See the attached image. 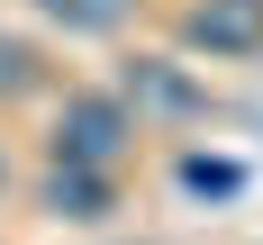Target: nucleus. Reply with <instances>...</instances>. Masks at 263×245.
Here are the masks:
<instances>
[{"instance_id": "1", "label": "nucleus", "mask_w": 263, "mask_h": 245, "mask_svg": "<svg viewBox=\"0 0 263 245\" xmlns=\"http://www.w3.org/2000/svg\"><path fill=\"white\" fill-rule=\"evenodd\" d=\"M127 109L100 100V91H82V100L54 109V163H118V145H127Z\"/></svg>"}, {"instance_id": "2", "label": "nucleus", "mask_w": 263, "mask_h": 245, "mask_svg": "<svg viewBox=\"0 0 263 245\" xmlns=\"http://www.w3.org/2000/svg\"><path fill=\"white\" fill-rule=\"evenodd\" d=\"M191 46L254 54V46H263V0H200V9H191Z\"/></svg>"}, {"instance_id": "3", "label": "nucleus", "mask_w": 263, "mask_h": 245, "mask_svg": "<svg viewBox=\"0 0 263 245\" xmlns=\"http://www.w3.org/2000/svg\"><path fill=\"white\" fill-rule=\"evenodd\" d=\"M46 209H54V218H100V209H109L100 163H54V173H46Z\"/></svg>"}, {"instance_id": "4", "label": "nucleus", "mask_w": 263, "mask_h": 245, "mask_svg": "<svg viewBox=\"0 0 263 245\" xmlns=\"http://www.w3.org/2000/svg\"><path fill=\"white\" fill-rule=\"evenodd\" d=\"M127 100H136V109H173V118H191L200 91H191L173 64H136V73H127Z\"/></svg>"}, {"instance_id": "5", "label": "nucleus", "mask_w": 263, "mask_h": 245, "mask_svg": "<svg viewBox=\"0 0 263 245\" xmlns=\"http://www.w3.org/2000/svg\"><path fill=\"white\" fill-rule=\"evenodd\" d=\"M36 9H46L54 27H73V36H109V27L136 9V0H36Z\"/></svg>"}, {"instance_id": "6", "label": "nucleus", "mask_w": 263, "mask_h": 245, "mask_svg": "<svg viewBox=\"0 0 263 245\" xmlns=\"http://www.w3.org/2000/svg\"><path fill=\"white\" fill-rule=\"evenodd\" d=\"M245 173L236 163H218V155H182V191H200V200H227Z\"/></svg>"}, {"instance_id": "7", "label": "nucleus", "mask_w": 263, "mask_h": 245, "mask_svg": "<svg viewBox=\"0 0 263 245\" xmlns=\"http://www.w3.org/2000/svg\"><path fill=\"white\" fill-rule=\"evenodd\" d=\"M27 73H36L27 46H18V36H0V91H27Z\"/></svg>"}]
</instances>
